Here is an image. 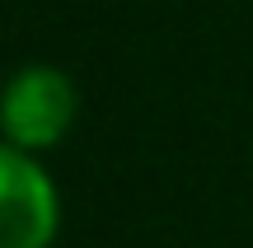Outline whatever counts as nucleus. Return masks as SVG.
I'll list each match as a JSON object with an SVG mask.
<instances>
[{"label":"nucleus","instance_id":"1","mask_svg":"<svg viewBox=\"0 0 253 248\" xmlns=\"http://www.w3.org/2000/svg\"><path fill=\"white\" fill-rule=\"evenodd\" d=\"M71 122H75V84L56 66H24L0 89V131H5V145L24 150V155L56 145L71 131Z\"/></svg>","mask_w":253,"mask_h":248},{"label":"nucleus","instance_id":"2","mask_svg":"<svg viewBox=\"0 0 253 248\" xmlns=\"http://www.w3.org/2000/svg\"><path fill=\"white\" fill-rule=\"evenodd\" d=\"M61 225L52 178L33 155L0 141V248H52Z\"/></svg>","mask_w":253,"mask_h":248}]
</instances>
